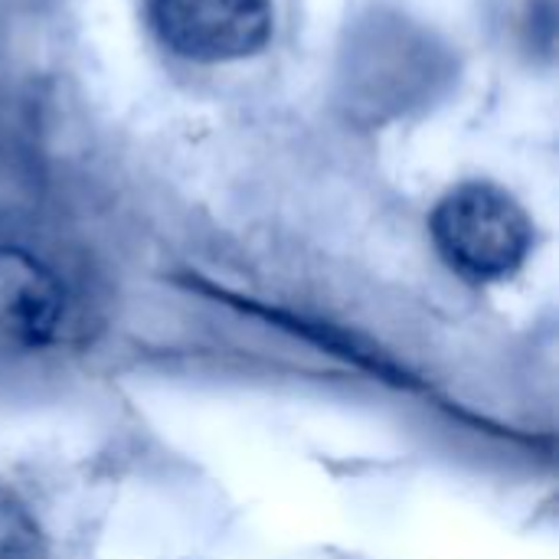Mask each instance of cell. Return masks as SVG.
Returning a JSON list of instances; mask_svg holds the SVG:
<instances>
[{"label":"cell","instance_id":"1","mask_svg":"<svg viewBox=\"0 0 559 559\" xmlns=\"http://www.w3.org/2000/svg\"><path fill=\"white\" fill-rule=\"evenodd\" d=\"M442 262L472 285L514 278L534 252L527 210L498 183L465 180L452 187L429 216Z\"/></svg>","mask_w":559,"mask_h":559},{"label":"cell","instance_id":"2","mask_svg":"<svg viewBox=\"0 0 559 559\" xmlns=\"http://www.w3.org/2000/svg\"><path fill=\"white\" fill-rule=\"evenodd\" d=\"M157 43L200 66L259 56L275 33L272 0H147Z\"/></svg>","mask_w":559,"mask_h":559},{"label":"cell","instance_id":"3","mask_svg":"<svg viewBox=\"0 0 559 559\" xmlns=\"http://www.w3.org/2000/svg\"><path fill=\"white\" fill-rule=\"evenodd\" d=\"M442 52L409 23H377L347 49V82L357 105L406 108L419 102L439 72Z\"/></svg>","mask_w":559,"mask_h":559},{"label":"cell","instance_id":"4","mask_svg":"<svg viewBox=\"0 0 559 559\" xmlns=\"http://www.w3.org/2000/svg\"><path fill=\"white\" fill-rule=\"evenodd\" d=\"M66 292L29 252L0 246V347L39 350L62 331Z\"/></svg>","mask_w":559,"mask_h":559},{"label":"cell","instance_id":"5","mask_svg":"<svg viewBox=\"0 0 559 559\" xmlns=\"http://www.w3.org/2000/svg\"><path fill=\"white\" fill-rule=\"evenodd\" d=\"M0 559H46V540L26 508L0 488Z\"/></svg>","mask_w":559,"mask_h":559}]
</instances>
